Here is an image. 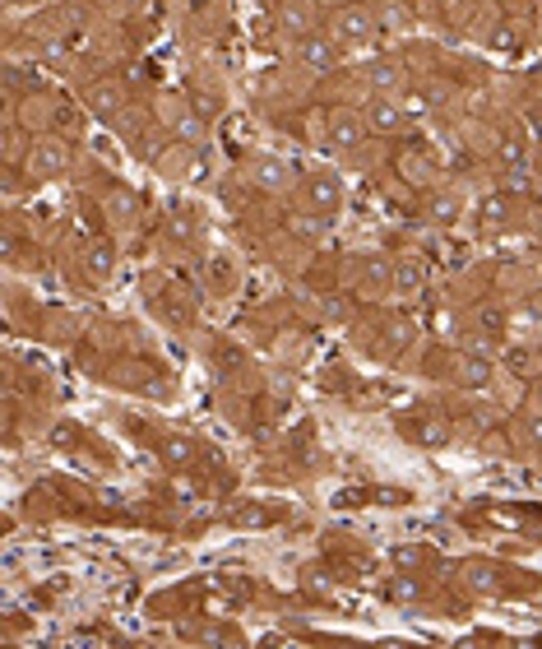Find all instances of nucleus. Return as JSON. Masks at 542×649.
Here are the masks:
<instances>
[{"instance_id":"obj_21","label":"nucleus","mask_w":542,"mask_h":649,"mask_svg":"<svg viewBox=\"0 0 542 649\" xmlns=\"http://www.w3.org/2000/svg\"><path fill=\"white\" fill-rule=\"evenodd\" d=\"M386 594H390L394 603H409V608H418V603H426V594H432V585H426L418 571H403V566H399V575L386 585Z\"/></svg>"},{"instance_id":"obj_28","label":"nucleus","mask_w":542,"mask_h":649,"mask_svg":"<svg viewBox=\"0 0 542 649\" xmlns=\"http://www.w3.org/2000/svg\"><path fill=\"white\" fill-rule=\"evenodd\" d=\"M232 626H195L191 631V640H205V645H214V640H237V636H228Z\"/></svg>"},{"instance_id":"obj_1","label":"nucleus","mask_w":542,"mask_h":649,"mask_svg":"<svg viewBox=\"0 0 542 649\" xmlns=\"http://www.w3.org/2000/svg\"><path fill=\"white\" fill-rule=\"evenodd\" d=\"M292 205H297L302 218H315V223H338V214L348 209V186L344 176H338L334 167H302L297 176V191H292Z\"/></svg>"},{"instance_id":"obj_14","label":"nucleus","mask_w":542,"mask_h":649,"mask_svg":"<svg viewBox=\"0 0 542 649\" xmlns=\"http://www.w3.org/2000/svg\"><path fill=\"white\" fill-rule=\"evenodd\" d=\"M514 218H519V199L510 191H487L478 205L468 209V228L478 237H501L506 228H514Z\"/></svg>"},{"instance_id":"obj_13","label":"nucleus","mask_w":542,"mask_h":649,"mask_svg":"<svg viewBox=\"0 0 542 649\" xmlns=\"http://www.w3.org/2000/svg\"><path fill=\"white\" fill-rule=\"evenodd\" d=\"M361 88H367V98L376 94H403L413 79H409V65H403V56L394 52H371L367 61H361V71H357Z\"/></svg>"},{"instance_id":"obj_29","label":"nucleus","mask_w":542,"mask_h":649,"mask_svg":"<svg viewBox=\"0 0 542 649\" xmlns=\"http://www.w3.org/2000/svg\"><path fill=\"white\" fill-rule=\"evenodd\" d=\"M529 176L542 186V140H533V159H529Z\"/></svg>"},{"instance_id":"obj_11","label":"nucleus","mask_w":542,"mask_h":649,"mask_svg":"<svg viewBox=\"0 0 542 649\" xmlns=\"http://www.w3.org/2000/svg\"><path fill=\"white\" fill-rule=\"evenodd\" d=\"M292 56H297L302 71H311L315 79H325V75H338L348 65V52H344V42H338L329 29H315L311 37H302L297 47H292Z\"/></svg>"},{"instance_id":"obj_22","label":"nucleus","mask_w":542,"mask_h":649,"mask_svg":"<svg viewBox=\"0 0 542 649\" xmlns=\"http://www.w3.org/2000/svg\"><path fill=\"white\" fill-rule=\"evenodd\" d=\"M426 223H436V228H455V223H464V205L459 195H432L426 199Z\"/></svg>"},{"instance_id":"obj_31","label":"nucleus","mask_w":542,"mask_h":649,"mask_svg":"<svg viewBox=\"0 0 542 649\" xmlns=\"http://www.w3.org/2000/svg\"><path fill=\"white\" fill-rule=\"evenodd\" d=\"M371 6H380V0H371Z\"/></svg>"},{"instance_id":"obj_24","label":"nucleus","mask_w":542,"mask_h":649,"mask_svg":"<svg viewBox=\"0 0 542 649\" xmlns=\"http://www.w3.org/2000/svg\"><path fill=\"white\" fill-rule=\"evenodd\" d=\"M409 436H413L418 445H426V451H436V445H449V428H445L441 418H422V422H413Z\"/></svg>"},{"instance_id":"obj_17","label":"nucleus","mask_w":542,"mask_h":649,"mask_svg":"<svg viewBox=\"0 0 542 649\" xmlns=\"http://www.w3.org/2000/svg\"><path fill=\"white\" fill-rule=\"evenodd\" d=\"M117 260H121V251H117V241H111L107 232H94L79 246V270L94 288H107L111 279H117Z\"/></svg>"},{"instance_id":"obj_15","label":"nucleus","mask_w":542,"mask_h":649,"mask_svg":"<svg viewBox=\"0 0 542 649\" xmlns=\"http://www.w3.org/2000/svg\"><path fill=\"white\" fill-rule=\"evenodd\" d=\"M199 241H205V223H199V214L195 209H186V205H176V209H167V218L158 223V246L163 251H181V256H191V251H199Z\"/></svg>"},{"instance_id":"obj_2","label":"nucleus","mask_w":542,"mask_h":649,"mask_svg":"<svg viewBox=\"0 0 542 649\" xmlns=\"http://www.w3.org/2000/svg\"><path fill=\"white\" fill-rule=\"evenodd\" d=\"M459 580L473 598H529L538 589V575L529 571H514L496 556H468L459 566Z\"/></svg>"},{"instance_id":"obj_23","label":"nucleus","mask_w":542,"mask_h":649,"mask_svg":"<svg viewBox=\"0 0 542 649\" xmlns=\"http://www.w3.org/2000/svg\"><path fill=\"white\" fill-rule=\"evenodd\" d=\"M386 344L394 348V353H403V348H413L418 344V325H413V316H386Z\"/></svg>"},{"instance_id":"obj_19","label":"nucleus","mask_w":542,"mask_h":649,"mask_svg":"<svg viewBox=\"0 0 542 649\" xmlns=\"http://www.w3.org/2000/svg\"><path fill=\"white\" fill-rule=\"evenodd\" d=\"M199 279H205V293L209 298H232L237 293V283H241V270H237V260L232 256H205L199 260Z\"/></svg>"},{"instance_id":"obj_9","label":"nucleus","mask_w":542,"mask_h":649,"mask_svg":"<svg viewBox=\"0 0 542 649\" xmlns=\"http://www.w3.org/2000/svg\"><path fill=\"white\" fill-rule=\"evenodd\" d=\"M84 111L88 117H98L107 126H121L130 111H134V94H130V84L126 75H102L84 88Z\"/></svg>"},{"instance_id":"obj_4","label":"nucleus","mask_w":542,"mask_h":649,"mask_svg":"<svg viewBox=\"0 0 542 649\" xmlns=\"http://www.w3.org/2000/svg\"><path fill=\"white\" fill-rule=\"evenodd\" d=\"M426 376L441 380V386H455V390H487L491 380H496V367H491V357L478 353V348H432L426 353Z\"/></svg>"},{"instance_id":"obj_3","label":"nucleus","mask_w":542,"mask_h":649,"mask_svg":"<svg viewBox=\"0 0 542 649\" xmlns=\"http://www.w3.org/2000/svg\"><path fill=\"white\" fill-rule=\"evenodd\" d=\"M325 29L344 42L348 56H371L380 47V37H386V24H380V6L371 0H344V6H334Z\"/></svg>"},{"instance_id":"obj_8","label":"nucleus","mask_w":542,"mask_h":649,"mask_svg":"<svg viewBox=\"0 0 542 649\" xmlns=\"http://www.w3.org/2000/svg\"><path fill=\"white\" fill-rule=\"evenodd\" d=\"M98 205H102V223H107V232H134L144 223V209H149V199L140 186H130V182H117V176H107V182L98 186Z\"/></svg>"},{"instance_id":"obj_27","label":"nucleus","mask_w":542,"mask_h":649,"mask_svg":"<svg viewBox=\"0 0 542 649\" xmlns=\"http://www.w3.org/2000/svg\"><path fill=\"white\" fill-rule=\"evenodd\" d=\"M491 47H496V52H519V29L496 24V29H491Z\"/></svg>"},{"instance_id":"obj_20","label":"nucleus","mask_w":542,"mask_h":649,"mask_svg":"<svg viewBox=\"0 0 542 649\" xmlns=\"http://www.w3.org/2000/svg\"><path fill=\"white\" fill-rule=\"evenodd\" d=\"M29 144H33V130L19 121V117H6V130H0V159H6V167H19V163H24Z\"/></svg>"},{"instance_id":"obj_26","label":"nucleus","mask_w":542,"mask_h":649,"mask_svg":"<svg viewBox=\"0 0 542 649\" xmlns=\"http://www.w3.org/2000/svg\"><path fill=\"white\" fill-rule=\"evenodd\" d=\"M519 441H524L529 451H542V413H524V418H519Z\"/></svg>"},{"instance_id":"obj_25","label":"nucleus","mask_w":542,"mask_h":649,"mask_svg":"<svg viewBox=\"0 0 542 649\" xmlns=\"http://www.w3.org/2000/svg\"><path fill=\"white\" fill-rule=\"evenodd\" d=\"M195 455H199V451H195V441H186V436H181V441L172 436V441L163 445V459H167L172 468H186V464H195Z\"/></svg>"},{"instance_id":"obj_10","label":"nucleus","mask_w":542,"mask_h":649,"mask_svg":"<svg viewBox=\"0 0 542 649\" xmlns=\"http://www.w3.org/2000/svg\"><path fill=\"white\" fill-rule=\"evenodd\" d=\"M394 274H399V264L390 256H353L348 260V283H353V293L357 298H367V302H380V298H390L394 293Z\"/></svg>"},{"instance_id":"obj_12","label":"nucleus","mask_w":542,"mask_h":649,"mask_svg":"<svg viewBox=\"0 0 542 649\" xmlns=\"http://www.w3.org/2000/svg\"><path fill=\"white\" fill-rule=\"evenodd\" d=\"M357 111H361V121H367L371 136H380V140H399V136H409L413 130V117H409V107H403L399 94H376Z\"/></svg>"},{"instance_id":"obj_7","label":"nucleus","mask_w":542,"mask_h":649,"mask_svg":"<svg viewBox=\"0 0 542 649\" xmlns=\"http://www.w3.org/2000/svg\"><path fill=\"white\" fill-rule=\"evenodd\" d=\"M297 176H302L297 163L283 159V153H269V149L246 153V163H241V182L251 186L256 195H264V199L292 195V191H297Z\"/></svg>"},{"instance_id":"obj_18","label":"nucleus","mask_w":542,"mask_h":649,"mask_svg":"<svg viewBox=\"0 0 542 649\" xmlns=\"http://www.w3.org/2000/svg\"><path fill=\"white\" fill-rule=\"evenodd\" d=\"M529 159H533V140L519 126H506L501 140H496V149H491L496 172H501V176H519V172H529Z\"/></svg>"},{"instance_id":"obj_30","label":"nucleus","mask_w":542,"mask_h":649,"mask_svg":"<svg viewBox=\"0 0 542 649\" xmlns=\"http://www.w3.org/2000/svg\"><path fill=\"white\" fill-rule=\"evenodd\" d=\"M538 24H542V0H538Z\"/></svg>"},{"instance_id":"obj_5","label":"nucleus","mask_w":542,"mask_h":649,"mask_svg":"<svg viewBox=\"0 0 542 649\" xmlns=\"http://www.w3.org/2000/svg\"><path fill=\"white\" fill-rule=\"evenodd\" d=\"M79 163V140L71 136H56V130H42V136H33L29 153H24V176H29V186H47V182H61V176H71Z\"/></svg>"},{"instance_id":"obj_16","label":"nucleus","mask_w":542,"mask_h":649,"mask_svg":"<svg viewBox=\"0 0 542 649\" xmlns=\"http://www.w3.org/2000/svg\"><path fill=\"white\" fill-rule=\"evenodd\" d=\"M315 29H325L321 6H315V0H274V33H279L283 42H292V47H297V42L311 37Z\"/></svg>"},{"instance_id":"obj_6","label":"nucleus","mask_w":542,"mask_h":649,"mask_svg":"<svg viewBox=\"0 0 542 649\" xmlns=\"http://www.w3.org/2000/svg\"><path fill=\"white\" fill-rule=\"evenodd\" d=\"M367 121H361L357 107H325L321 121H315V144H321L325 159H357L367 149Z\"/></svg>"}]
</instances>
